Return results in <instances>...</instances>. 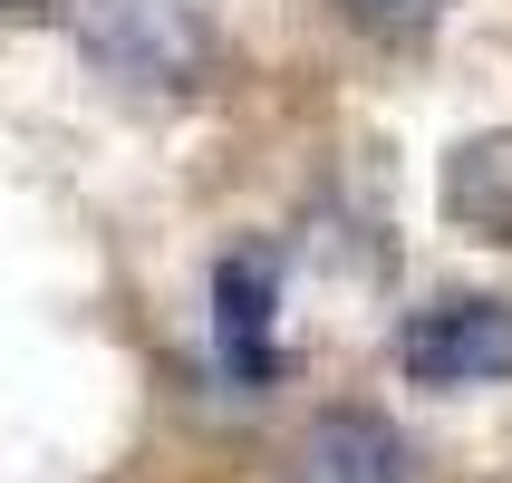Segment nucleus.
<instances>
[{"mask_svg":"<svg viewBox=\"0 0 512 483\" xmlns=\"http://www.w3.org/2000/svg\"><path fill=\"white\" fill-rule=\"evenodd\" d=\"M78 39H87V58H97L107 78L165 87V97H184V87L213 68V39H203V20L184 0H87Z\"/></svg>","mask_w":512,"mask_h":483,"instance_id":"1","label":"nucleus"},{"mask_svg":"<svg viewBox=\"0 0 512 483\" xmlns=\"http://www.w3.org/2000/svg\"><path fill=\"white\" fill-rule=\"evenodd\" d=\"M397 368L416 387H503L512 377V300L493 290H445L426 310H406Z\"/></svg>","mask_w":512,"mask_h":483,"instance_id":"2","label":"nucleus"},{"mask_svg":"<svg viewBox=\"0 0 512 483\" xmlns=\"http://www.w3.org/2000/svg\"><path fill=\"white\" fill-rule=\"evenodd\" d=\"M213 348L232 387L281 377V261L271 252H223L213 261Z\"/></svg>","mask_w":512,"mask_h":483,"instance_id":"3","label":"nucleus"},{"mask_svg":"<svg viewBox=\"0 0 512 483\" xmlns=\"http://www.w3.org/2000/svg\"><path fill=\"white\" fill-rule=\"evenodd\" d=\"M300 483H406V435L368 406H329L300 435Z\"/></svg>","mask_w":512,"mask_h":483,"instance_id":"4","label":"nucleus"},{"mask_svg":"<svg viewBox=\"0 0 512 483\" xmlns=\"http://www.w3.org/2000/svg\"><path fill=\"white\" fill-rule=\"evenodd\" d=\"M445 213L464 232H484V242H512V136H474L445 155Z\"/></svg>","mask_w":512,"mask_h":483,"instance_id":"5","label":"nucleus"},{"mask_svg":"<svg viewBox=\"0 0 512 483\" xmlns=\"http://www.w3.org/2000/svg\"><path fill=\"white\" fill-rule=\"evenodd\" d=\"M339 10L368 29V39H426V29L445 20V0H339Z\"/></svg>","mask_w":512,"mask_h":483,"instance_id":"6","label":"nucleus"},{"mask_svg":"<svg viewBox=\"0 0 512 483\" xmlns=\"http://www.w3.org/2000/svg\"><path fill=\"white\" fill-rule=\"evenodd\" d=\"M0 10H39V0H0Z\"/></svg>","mask_w":512,"mask_h":483,"instance_id":"7","label":"nucleus"}]
</instances>
